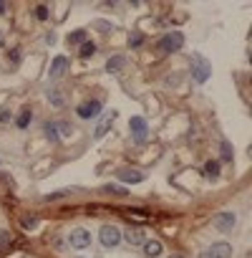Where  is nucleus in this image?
<instances>
[{
    "instance_id": "5",
    "label": "nucleus",
    "mask_w": 252,
    "mask_h": 258,
    "mask_svg": "<svg viewBox=\"0 0 252 258\" xmlns=\"http://www.w3.org/2000/svg\"><path fill=\"white\" fill-rule=\"evenodd\" d=\"M101 114V101L99 99H91V101H83L78 106V117L81 119H96Z\"/></svg>"
},
{
    "instance_id": "1",
    "label": "nucleus",
    "mask_w": 252,
    "mask_h": 258,
    "mask_svg": "<svg viewBox=\"0 0 252 258\" xmlns=\"http://www.w3.org/2000/svg\"><path fill=\"white\" fill-rule=\"evenodd\" d=\"M182 43H184V35H182L179 30H172V33H166L164 38H159L156 48H159L161 53H172V51H179Z\"/></svg>"
},
{
    "instance_id": "20",
    "label": "nucleus",
    "mask_w": 252,
    "mask_h": 258,
    "mask_svg": "<svg viewBox=\"0 0 252 258\" xmlns=\"http://www.w3.org/2000/svg\"><path fill=\"white\" fill-rule=\"evenodd\" d=\"M48 99H51V104H56V106H63V94H61L58 89H51V91H48Z\"/></svg>"
},
{
    "instance_id": "9",
    "label": "nucleus",
    "mask_w": 252,
    "mask_h": 258,
    "mask_svg": "<svg viewBox=\"0 0 252 258\" xmlns=\"http://www.w3.org/2000/svg\"><path fill=\"white\" fill-rule=\"evenodd\" d=\"M119 180H121V182H131V185H136V182H144V172L124 167V170H119Z\"/></svg>"
},
{
    "instance_id": "22",
    "label": "nucleus",
    "mask_w": 252,
    "mask_h": 258,
    "mask_svg": "<svg viewBox=\"0 0 252 258\" xmlns=\"http://www.w3.org/2000/svg\"><path fill=\"white\" fill-rule=\"evenodd\" d=\"M10 243H13V236L8 231H0V251H5Z\"/></svg>"
},
{
    "instance_id": "35",
    "label": "nucleus",
    "mask_w": 252,
    "mask_h": 258,
    "mask_svg": "<svg viewBox=\"0 0 252 258\" xmlns=\"http://www.w3.org/2000/svg\"><path fill=\"white\" fill-rule=\"evenodd\" d=\"M172 258H184V256H172Z\"/></svg>"
},
{
    "instance_id": "32",
    "label": "nucleus",
    "mask_w": 252,
    "mask_h": 258,
    "mask_svg": "<svg viewBox=\"0 0 252 258\" xmlns=\"http://www.w3.org/2000/svg\"><path fill=\"white\" fill-rule=\"evenodd\" d=\"M5 10H8V5H5V3H3V0H0V15H3V13H5Z\"/></svg>"
},
{
    "instance_id": "30",
    "label": "nucleus",
    "mask_w": 252,
    "mask_h": 258,
    "mask_svg": "<svg viewBox=\"0 0 252 258\" xmlns=\"http://www.w3.org/2000/svg\"><path fill=\"white\" fill-rule=\"evenodd\" d=\"M8 61H10V63H20V51H18V48H13V51L8 53Z\"/></svg>"
},
{
    "instance_id": "12",
    "label": "nucleus",
    "mask_w": 252,
    "mask_h": 258,
    "mask_svg": "<svg viewBox=\"0 0 252 258\" xmlns=\"http://www.w3.org/2000/svg\"><path fill=\"white\" fill-rule=\"evenodd\" d=\"M124 238H126V243H129V246H141V243L146 241L141 228H129V231L124 233Z\"/></svg>"
},
{
    "instance_id": "3",
    "label": "nucleus",
    "mask_w": 252,
    "mask_h": 258,
    "mask_svg": "<svg viewBox=\"0 0 252 258\" xmlns=\"http://www.w3.org/2000/svg\"><path fill=\"white\" fill-rule=\"evenodd\" d=\"M68 246L76 248V251H83V248H89L91 246V233L89 231H83V228H76L68 233Z\"/></svg>"
},
{
    "instance_id": "6",
    "label": "nucleus",
    "mask_w": 252,
    "mask_h": 258,
    "mask_svg": "<svg viewBox=\"0 0 252 258\" xmlns=\"http://www.w3.org/2000/svg\"><path fill=\"white\" fill-rule=\"evenodd\" d=\"M99 238H101V243H104L106 248H114V246L121 241V231H119L116 226H104L101 233H99Z\"/></svg>"
},
{
    "instance_id": "25",
    "label": "nucleus",
    "mask_w": 252,
    "mask_h": 258,
    "mask_svg": "<svg viewBox=\"0 0 252 258\" xmlns=\"http://www.w3.org/2000/svg\"><path fill=\"white\" fill-rule=\"evenodd\" d=\"M141 43H144V35H141V33H134V35H129V46H131V48H139Z\"/></svg>"
},
{
    "instance_id": "17",
    "label": "nucleus",
    "mask_w": 252,
    "mask_h": 258,
    "mask_svg": "<svg viewBox=\"0 0 252 258\" xmlns=\"http://www.w3.org/2000/svg\"><path fill=\"white\" fill-rule=\"evenodd\" d=\"M30 119H33V114H30V109H23V112L18 114V119H15V124H18L20 129H25V127L30 124Z\"/></svg>"
},
{
    "instance_id": "21",
    "label": "nucleus",
    "mask_w": 252,
    "mask_h": 258,
    "mask_svg": "<svg viewBox=\"0 0 252 258\" xmlns=\"http://www.w3.org/2000/svg\"><path fill=\"white\" fill-rule=\"evenodd\" d=\"M56 127H58V137H71V132H73V127L68 122H56Z\"/></svg>"
},
{
    "instance_id": "8",
    "label": "nucleus",
    "mask_w": 252,
    "mask_h": 258,
    "mask_svg": "<svg viewBox=\"0 0 252 258\" xmlns=\"http://www.w3.org/2000/svg\"><path fill=\"white\" fill-rule=\"evenodd\" d=\"M68 66H71V61L66 56H56L53 63H51V79H61L63 73L68 71Z\"/></svg>"
},
{
    "instance_id": "18",
    "label": "nucleus",
    "mask_w": 252,
    "mask_h": 258,
    "mask_svg": "<svg viewBox=\"0 0 252 258\" xmlns=\"http://www.w3.org/2000/svg\"><path fill=\"white\" fill-rule=\"evenodd\" d=\"M20 226H23L25 231H33V228L38 226V218H35V215H23V218H20Z\"/></svg>"
},
{
    "instance_id": "23",
    "label": "nucleus",
    "mask_w": 252,
    "mask_h": 258,
    "mask_svg": "<svg viewBox=\"0 0 252 258\" xmlns=\"http://www.w3.org/2000/svg\"><path fill=\"white\" fill-rule=\"evenodd\" d=\"M68 195H73V190H58V193H51V195H46L43 200H46V203H51V200H58V198H68Z\"/></svg>"
},
{
    "instance_id": "26",
    "label": "nucleus",
    "mask_w": 252,
    "mask_h": 258,
    "mask_svg": "<svg viewBox=\"0 0 252 258\" xmlns=\"http://www.w3.org/2000/svg\"><path fill=\"white\" fill-rule=\"evenodd\" d=\"M94 28H99L101 33H109V30H114V25H111L109 20H94Z\"/></svg>"
},
{
    "instance_id": "7",
    "label": "nucleus",
    "mask_w": 252,
    "mask_h": 258,
    "mask_svg": "<svg viewBox=\"0 0 252 258\" xmlns=\"http://www.w3.org/2000/svg\"><path fill=\"white\" fill-rule=\"evenodd\" d=\"M129 127H131L134 142H139V144H141V142L146 139V132H149V127H146V119H144V117H131Z\"/></svg>"
},
{
    "instance_id": "4",
    "label": "nucleus",
    "mask_w": 252,
    "mask_h": 258,
    "mask_svg": "<svg viewBox=\"0 0 252 258\" xmlns=\"http://www.w3.org/2000/svg\"><path fill=\"white\" fill-rule=\"evenodd\" d=\"M235 223H237V215L232 210H222V213L215 215V228L222 231V233H230L235 228Z\"/></svg>"
},
{
    "instance_id": "19",
    "label": "nucleus",
    "mask_w": 252,
    "mask_h": 258,
    "mask_svg": "<svg viewBox=\"0 0 252 258\" xmlns=\"http://www.w3.org/2000/svg\"><path fill=\"white\" fill-rule=\"evenodd\" d=\"M43 129H46V137H48L51 142H58V127H56V122H48Z\"/></svg>"
},
{
    "instance_id": "34",
    "label": "nucleus",
    "mask_w": 252,
    "mask_h": 258,
    "mask_svg": "<svg viewBox=\"0 0 252 258\" xmlns=\"http://www.w3.org/2000/svg\"><path fill=\"white\" fill-rule=\"evenodd\" d=\"M0 48H3V33H0Z\"/></svg>"
},
{
    "instance_id": "2",
    "label": "nucleus",
    "mask_w": 252,
    "mask_h": 258,
    "mask_svg": "<svg viewBox=\"0 0 252 258\" xmlns=\"http://www.w3.org/2000/svg\"><path fill=\"white\" fill-rule=\"evenodd\" d=\"M209 73H212V66H209V61H207L204 56L194 53V56H192V76H194L199 84H204V81L209 79Z\"/></svg>"
},
{
    "instance_id": "31",
    "label": "nucleus",
    "mask_w": 252,
    "mask_h": 258,
    "mask_svg": "<svg viewBox=\"0 0 252 258\" xmlns=\"http://www.w3.org/2000/svg\"><path fill=\"white\" fill-rule=\"evenodd\" d=\"M10 119H13V114L8 112V109H3V112H0V124H8Z\"/></svg>"
},
{
    "instance_id": "33",
    "label": "nucleus",
    "mask_w": 252,
    "mask_h": 258,
    "mask_svg": "<svg viewBox=\"0 0 252 258\" xmlns=\"http://www.w3.org/2000/svg\"><path fill=\"white\" fill-rule=\"evenodd\" d=\"M199 258H212V253H209V251H204V253H199Z\"/></svg>"
},
{
    "instance_id": "10",
    "label": "nucleus",
    "mask_w": 252,
    "mask_h": 258,
    "mask_svg": "<svg viewBox=\"0 0 252 258\" xmlns=\"http://www.w3.org/2000/svg\"><path fill=\"white\" fill-rule=\"evenodd\" d=\"M141 246H144V256H146V258H159V256H161V251H164L161 241H156V238H151V241H144Z\"/></svg>"
},
{
    "instance_id": "14",
    "label": "nucleus",
    "mask_w": 252,
    "mask_h": 258,
    "mask_svg": "<svg viewBox=\"0 0 252 258\" xmlns=\"http://www.w3.org/2000/svg\"><path fill=\"white\" fill-rule=\"evenodd\" d=\"M204 175H207L209 180H217V177H220V162H217V160H209V162L204 165Z\"/></svg>"
},
{
    "instance_id": "29",
    "label": "nucleus",
    "mask_w": 252,
    "mask_h": 258,
    "mask_svg": "<svg viewBox=\"0 0 252 258\" xmlns=\"http://www.w3.org/2000/svg\"><path fill=\"white\" fill-rule=\"evenodd\" d=\"M104 193H111V195H126V190H124V188H119V185H106V188H104Z\"/></svg>"
},
{
    "instance_id": "27",
    "label": "nucleus",
    "mask_w": 252,
    "mask_h": 258,
    "mask_svg": "<svg viewBox=\"0 0 252 258\" xmlns=\"http://www.w3.org/2000/svg\"><path fill=\"white\" fill-rule=\"evenodd\" d=\"M222 160L232 162V147H230V142H222Z\"/></svg>"
},
{
    "instance_id": "11",
    "label": "nucleus",
    "mask_w": 252,
    "mask_h": 258,
    "mask_svg": "<svg viewBox=\"0 0 252 258\" xmlns=\"http://www.w3.org/2000/svg\"><path fill=\"white\" fill-rule=\"evenodd\" d=\"M209 253H212V258H230L232 256V246L225 243V241H220V243H212Z\"/></svg>"
},
{
    "instance_id": "13",
    "label": "nucleus",
    "mask_w": 252,
    "mask_h": 258,
    "mask_svg": "<svg viewBox=\"0 0 252 258\" xmlns=\"http://www.w3.org/2000/svg\"><path fill=\"white\" fill-rule=\"evenodd\" d=\"M114 119H116V112H109L101 122H99V127H96V139H101L109 129H111V124H114Z\"/></svg>"
},
{
    "instance_id": "15",
    "label": "nucleus",
    "mask_w": 252,
    "mask_h": 258,
    "mask_svg": "<svg viewBox=\"0 0 252 258\" xmlns=\"http://www.w3.org/2000/svg\"><path fill=\"white\" fill-rule=\"evenodd\" d=\"M124 66H126V58H124V56H114V58H109V63H106V71L116 73V71H121Z\"/></svg>"
},
{
    "instance_id": "28",
    "label": "nucleus",
    "mask_w": 252,
    "mask_h": 258,
    "mask_svg": "<svg viewBox=\"0 0 252 258\" xmlns=\"http://www.w3.org/2000/svg\"><path fill=\"white\" fill-rule=\"evenodd\" d=\"M35 18L38 20H46L48 18V8L46 5H35Z\"/></svg>"
},
{
    "instance_id": "24",
    "label": "nucleus",
    "mask_w": 252,
    "mask_h": 258,
    "mask_svg": "<svg viewBox=\"0 0 252 258\" xmlns=\"http://www.w3.org/2000/svg\"><path fill=\"white\" fill-rule=\"evenodd\" d=\"M83 38H86V33H83V30H73V33L68 35V46H71V43H83Z\"/></svg>"
},
{
    "instance_id": "36",
    "label": "nucleus",
    "mask_w": 252,
    "mask_h": 258,
    "mask_svg": "<svg viewBox=\"0 0 252 258\" xmlns=\"http://www.w3.org/2000/svg\"><path fill=\"white\" fill-rule=\"evenodd\" d=\"M76 258H81V256H76Z\"/></svg>"
},
{
    "instance_id": "16",
    "label": "nucleus",
    "mask_w": 252,
    "mask_h": 258,
    "mask_svg": "<svg viewBox=\"0 0 252 258\" xmlns=\"http://www.w3.org/2000/svg\"><path fill=\"white\" fill-rule=\"evenodd\" d=\"M78 53H81V58H89V56H94V53H96V43H94V41H83Z\"/></svg>"
}]
</instances>
